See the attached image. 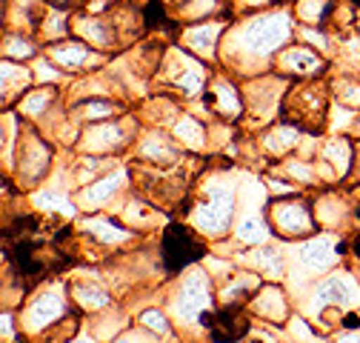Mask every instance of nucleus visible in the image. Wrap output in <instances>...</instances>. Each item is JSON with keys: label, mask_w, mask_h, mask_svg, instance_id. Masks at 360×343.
I'll return each instance as SVG.
<instances>
[{"label": "nucleus", "mask_w": 360, "mask_h": 343, "mask_svg": "<svg viewBox=\"0 0 360 343\" xmlns=\"http://www.w3.org/2000/svg\"><path fill=\"white\" fill-rule=\"evenodd\" d=\"M303 264L309 269H326L329 264H335V240H314V243H306L303 249Z\"/></svg>", "instance_id": "obj_8"}, {"label": "nucleus", "mask_w": 360, "mask_h": 343, "mask_svg": "<svg viewBox=\"0 0 360 343\" xmlns=\"http://www.w3.org/2000/svg\"><path fill=\"white\" fill-rule=\"evenodd\" d=\"M286 115L289 120L300 123V126H321L323 115H326V92L318 83H306L289 92L286 101Z\"/></svg>", "instance_id": "obj_1"}, {"label": "nucleus", "mask_w": 360, "mask_h": 343, "mask_svg": "<svg viewBox=\"0 0 360 343\" xmlns=\"http://www.w3.org/2000/svg\"><path fill=\"white\" fill-rule=\"evenodd\" d=\"M60 315H63V300H60L58 295H43V297H37L34 304L26 309L23 323H26L29 332H37V329H43V326L55 323Z\"/></svg>", "instance_id": "obj_5"}, {"label": "nucleus", "mask_w": 360, "mask_h": 343, "mask_svg": "<svg viewBox=\"0 0 360 343\" xmlns=\"http://www.w3.org/2000/svg\"><path fill=\"white\" fill-rule=\"evenodd\" d=\"M286 60H289V66H295V69H300V72H314V69H321V60L314 58L311 52H289Z\"/></svg>", "instance_id": "obj_11"}, {"label": "nucleus", "mask_w": 360, "mask_h": 343, "mask_svg": "<svg viewBox=\"0 0 360 343\" xmlns=\"http://www.w3.org/2000/svg\"><path fill=\"white\" fill-rule=\"evenodd\" d=\"M72 343H92V340H86V337H83V340H72Z\"/></svg>", "instance_id": "obj_19"}, {"label": "nucleus", "mask_w": 360, "mask_h": 343, "mask_svg": "<svg viewBox=\"0 0 360 343\" xmlns=\"http://www.w3.org/2000/svg\"><path fill=\"white\" fill-rule=\"evenodd\" d=\"M52 4H58V6H69L72 0H52Z\"/></svg>", "instance_id": "obj_18"}, {"label": "nucleus", "mask_w": 360, "mask_h": 343, "mask_svg": "<svg viewBox=\"0 0 360 343\" xmlns=\"http://www.w3.org/2000/svg\"><path fill=\"white\" fill-rule=\"evenodd\" d=\"M120 181H123V175H115V178H109V181H103V183H98L92 192H86V198H89V203H95V200H103L109 192H115L117 186H120Z\"/></svg>", "instance_id": "obj_14"}, {"label": "nucleus", "mask_w": 360, "mask_h": 343, "mask_svg": "<svg viewBox=\"0 0 360 343\" xmlns=\"http://www.w3.org/2000/svg\"><path fill=\"white\" fill-rule=\"evenodd\" d=\"M200 254V243L180 226H172L166 232V261L172 264V269H180L184 264H189L192 257Z\"/></svg>", "instance_id": "obj_4"}, {"label": "nucleus", "mask_w": 360, "mask_h": 343, "mask_svg": "<svg viewBox=\"0 0 360 343\" xmlns=\"http://www.w3.org/2000/svg\"><path fill=\"white\" fill-rule=\"evenodd\" d=\"M326 304H338V306H357L360 304V289L352 278L346 275H332L329 280H323L314 292L311 300V312H318Z\"/></svg>", "instance_id": "obj_2"}, {"label": "nucleus", "mask_w": 360, "mask_h": 343, "mask_svg": "<svg viewBox=\"0 0 360 343\" xmlns=\"http://www.w3.org/2000/svg\"><path fill=\"white\" fill-rule=\"evenodd\" d=\"M255 309H257L263 318H269V321H283V318H286V300H283L281 289H275V286L263 289V292L257 295V300H255Z\"/></svg>", "instance_id": "obj_7"}, {"label": "nucleus", "mask_w": 360, "mask_h": 343, "mask_svg": "<svg viewBox=\"0 0 360 343\" xmlns=\"http://www.w3.org/2000/svg\"><path fill=\"white\" fill-rule=\"evenodd\" d=\"M255 264H260L269 275H281L283 269H281V254L275 252V249H260L257 254H255Z\"/></svg>", "instance_id": "obj_10"}, {"label": "nucleus", "mask_w": 360, "mask_h": 343, "mask_svg": "<svg viewBox=\"0 0 360 343\" xmlns=\"http://www.w3.org/2000/svg\"><path fill=\"white\" fill-rule=\"evenodd\" d=\"M143 326H152V329H158V332H169V323L163 321V315L160 312H143Z\"/></svg>", "instance_id": "obj_16"}, {"label": "nucleus", "mask_w": 360, "mask_h": 343, "mask_svg": "<svg viewBox=\"0 0 360 343\" xmlns=\"http://www.w3.org/2000/svg\"><path fill=\"white\" fill-rule=\"evenodd\" d=\"M209 306V286L206 278L200 272H192V278L186 280V286L180 289L177 300H174V309L184 321H195L203 309Z\"/></svg>", "instance_id": "obj_3"}, {"label": "nucleus", "mask_w": 360, "mask_h": 343, "mask_svg": "<svg viewBox=\"0 0 360 343\" xmlns=\"http://www.w3.org/2000/svg\"><path fill=\"white\" fill-rule=\"evenodd\" d=\"M272 221L278 224V229L283 235H303V232H311V224H309V212L297 203H275L272 206Z\"/></svg>", "instance_id": "obj_6"}, {"label": "nucleus", "mask_w": 360, "mask_h": 343, "mask_svg": "<svg viewBox=\"0 0 360 343\" xmlns=\"http://www.w3.org/2000/svg\"><path fill=\"white\" fill-rule=\"evenodd\" d=\"M255 286H257V280L255 278H240L238 283H232L226 292H223V300H235V297H246V295H252L255 292Z\"/></svg>", "instance_id": "obj_13"}, {"label": "nucleus", "mask_w": 360, "mask_h": 343, "mask_svg": "<svg viewBox=\"0 0 360 343\" xmlns=\"http://www.w3.org/2000/svg\"><path fill=\"white\" fill-rule=\"evenodd\" d=\"M340 343H360V332H346L340 337Z\"/></svg>", "instance_id": "obj_17"}, {"label": "nucleus", "mask_w": 360, "mask_h": 343, "mask_svg": "<svg viewBox=\"0 0 360 343\" xmlns=\"http://www.w3.org/2000/svg\"><path fill=\"white\" fill-rule=\"evenodd\" d=\"M238 235H240L243 240H260V238H263V226H260L257 221H246V224H240Z\"/></svg>", "instance_id": "obj_15"}, {"label": "nucleus", "mask_w": 360, "mask_h": 343, "mask_svg": "<svg viewBox=\"0 0 360 343\" xmlns=\"http://www.w3.org/2000/svg\"><path fill=\"white\" fill-rule=\"evenodd\" d=\"M89 229L101 238V243H117V240L126 238V232H120V229H115L109 224H101V221H92V224H89Z\"/></svg>", "instance_id": "obj_12"}, {"label": "nucleus", "mask_w": 360, "mask_h": 343, "mask_svg": "<svg viewBox=\"0 0 360 343\" xmlns=\"http://www.w3.org/2000/svg\"><path fill=\"white\" fill-rule=\"evenodd\" d=\"M75 300L83 309H101L109 304V295L101 286H75Z\"/></svg>", "instance_id": "obj_9"}]
</instances>
